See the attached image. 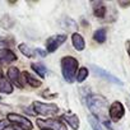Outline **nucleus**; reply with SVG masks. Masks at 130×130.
<instances>
[{
  "instance_id": "f257e3e1",
  "label": "nucleus",
  "mask_w": 130,
  "mask_h": 130,
  "mask_svg": "<svg viewBox=\"0 0 130 130\" xmlns=\"http://www.w3.org/2000/svg\"><path fill=\"white\" fill-rule=\"evenodd\" d=\"M87 106L96 117L105 119V113L107 111V100H106V97L100 96V94H91L87 98Z\"/></svg>"
},
{
  "instance_id": "f03ea898",
  "label": "nucleus",
  "mask_w": 130,
  "mask_h": 130,
  "mask_svg": "<svg viewBox=\"0 0 130 130\" xmlns=\"http://www.w3.org/2000/svg\"><path fill=\"white\" fill-rule=\"evenodd\" d=\"M62 77L68 83H73L78 72V60L73 56H65L61 59Z\"/></svg>"
},
{
  "instance_id": "7ed1b4c3",
  "label": "nucleus",
  "mask_w": 130,
  "mask_h": 130,
  "mask_svg": "<svg viewBox=\"0 0 130 130\" xmlns=\"http://www.w3.org/2000/svg\"><path fill=\"white\" fill-rule=\"evenodd\" d=\"M36 122L41 130H68L65 124L59 119H38Z\"/></svg>"
},
{
  "instance_id": "20e7f679",
  "label": "nucleus",
  "mask_w": 130,
  "mask_h": 130,
  "mask_svg": "<svg viewBox=\"0 0 130 130\" xmlns=\"http://www.w3.org/2000/svg\"><path fill=\"white\" fill-rule=\"evenodd\" d=\"M33 111H35V113H38L41 116H50V115L57 113L59 107L55 103H45V102L35 101L33 102Z\"/></svg>"
},
{
  "instance_id": "39448f33",
  "label": "nucleus",
  "mask_w": 130,
  "mask_h": 130,
  "mask_svg": "<svg viewBox=\"0 0 130 130\" xmlns=\"http://www.w3.org/2000/svg\"><path fill=\"white\" fill-rule=\"evenodd\" d=\"M125 115V107L120 101H115L111 103V106L108 107V116L113 122L120 121Z\"/></svg>"
},
{
  "instance_id": "423d86ee",
  "label": "nucleus",
  "mask_w": 130,
  "mask_h": 130,
  "mask_svg": "<svg viewBox=\"0 0 130 130\" xmlns=\"http://www.w3.org/2000/svg\"><path fill=\"white\" fill-rule=\"evenodd\" d=\"M8 121H10L13 125H17L19 126L22 130H32V124L31 121L22 116V115H18V113H9L8 115Z\"/></svg>"
},
{
  "instance_id": "0eeeda50",
  "label": "nucleus",
  "mask_w": 130,
  "mask_h": 130,
  "mask_svg": "<svg viewBox=\"0 0 130 130\" xmlns=\"http://www.w3.org/2000/svg\"><path fill=\"white\" fill-rule=\"evenodd\" d=\"M67 40V35H55L51 36L47 41H46V48L47 52H55Z\"/></svg>"
},
{
  "instance_id": "6e6552de",
  "label": "nucleus",
  "mask_w": 130,
  "mask_h": 130,
  "mask_svg": "<svg viewBox=\"0 0 130 130\" xmlns=\"http://www.w3.org/2000/svg\"><path fill=\"white\" fill-rule=\"evenodd\" d=\"M92 70H93L98 77H101V78H103V79H106V80H108V82H111V83H115V84H117V86H122V82H121L119 78H116L115 75L110 74L108 72H106L105 69L97 67V65H92Z\"/></svg>"
},
{
  "instance_id": "1a4fd4ad",
  "label": "nucleus",
  "mask_w": 130,
  "mask_h": 130,
  "mask_svg": "<svg viewBox=\"0 0 130 130\" xmlns=\"http://www.w3.org/2000/svg\"><path fill=\"white\" fill-rule=\"evenodd\" d=\"M7 75H8V80L12 83V86L14 84V86L18 87V88H22V87H23V84L21 83V72H19L18 68H15V67L9 68Z\"/></svg>"
},
{
  "instance_id": "9d476101",
  "label": "nucleus",
  "mask_w": 130,
  "mask_h": 130,
  "mask_svg": "<svg viewBox=\"0 0 130 130\" xmlns=\"http://www.w3.org/2000/svg\"><path fill=\"white\" fill-rule=\"evenodd\" d=\"M17 60V55L9 48H0V64L7 65Z\"/></svg>"
},
{
  "instance_id": "9b49d317",
  "label": "nucleus",
  "mask_w": 130,
  "mask_h": 130,
  "mask_svg": "<svg viewBox=\"0 0 130 130\" xmlns=\"http://www.w3.org/2000/svg\"><path fill=\"white\" fill-rule=\"evenodd\" d=\"M62 120L65 122H68V125L73 129V130H78L79 129V117L75 113H64L62 115Z\"/></svg>"
},
{
  "instance_id": "f8f14e48",
  "label": "nucleus",
  "mask_w": 130,
  "mask_h": 130,
  "mask_svg": "<svg viewBox=\"0 0 130 130\" xmlns=\"http://www.w3.org/2000/svg\"><path fill=\"white\" fill-rule=\"evenodd\" d=\"M72 42H73L74 48L78 50V51H83L86 48V41H84L83 36L79 35V33H73L72 35Z\"/></svg>"
},
{
  "instance_id": "ddd939ff",
  "label": "nucleus",
  "mask_w": 130,
  "mask_h": 130,
  "mask_svg": "<svg viewBox=\"0 0 130 130\" xmlns=\"http://www.w3.org/2000/svg\"><path fill=\"white\" fill-rule=\"evenodd\" d=\"M0 92L5 93V94H10L13 92V86L8 80V78H5V77L0 78Z\"/></svg>"
},
{
  "instance_id": "4468645a",
  "label": "nucleus",
  "mask_w": 130,
  "mask_h": 130,
  "mask_svg": "<svg viewBox=\"0 0 130 130\" xmlns=\"http://www.w3.org/2000/svg\"><path fill=\"white\" fill-rule=\"evenodd\" d=\"M93 14L97 18H103L106 14V7L102 2H97L93 4Z\"/></svg>"
},
{
  "instance_id": "2eb2a0df",
  "label": "nucleus",
  "mask_w": 130,
  "mask_h": 130,
  "mask_svg": "<svg viewBox=\"0 0 130 130\" xmlns=\"http://www.w3.org/2000/svg\"><path fill=\"white\" fill-rule=\"evenodd\" d=\"M23 77H24L26 82H27L31 87H33V88H38V87H41V84H42L41 80H38L37 78H35V77H33L32 74H29L28 72H23Z\"/></svg>"
},
{
  "instance_id": "dca6fc26",
  "label": "nucleus",
  "mask_w": 130,
  "mask_h": 130,
  "mask_svg": "<svg viewBox=\"0 0 130 130\" xmlns=\"http://www.w3.org/2000/svg\"><path fill=\"white\" fill-rule=\"evenodd\" d=\"M31 68H32V70L36 72L41 78H43V77L46 75V73H47V68L45 67L43 64H41V62H33V64L31 65Z\"/></svg>"
},
{
  "instance_id": "f3484780",
  "label": "nucleus",
  "mask_w": 130,
  "mask_h": 130,
  "mask_svg": "<svg viewBox=\"0 0 130 130\" xmlns=\"http://www.w3.org/2000/svg\"><path fill=\"white\" fill-rule=\"evenodd\" d=\"M106 37H107V31H106L105 28L97 29V31L94 32V35H93V40H94L96 42H98V43H103V42L106 41Z\"/></svg>"
},
{
  "instance_id": "a211bd4d",
  "label": "nucleus",
  "mask_w": 130,
  "mask_h": 130,
  "mask_svg": "<svg viewBox=\"0 0 130 130\" xmlns=\"http://www.w3.org/2000/svg\"><path fill=\"white\" fill-rule=\"evenodd\" d=\"M18 48H19V51H21L24 56H27V57H33V56H35V51H33L28 45H26V43H21V45L18 46Z\"/></svg>"
},
{
  "instance_id": "6ab92c4d",
  "label": "nucleus",
  "mask_w": 130,
  "mask_h": 130,
  "mask_svg": "<svg viewBox=\"0 0 130 130\" xmlns=\"http://www.w3.org/2000/svg\"><path fill=\"white\" fill-rule=\"evenodd\" d=\"M87 77H88V69L87 68H80L78 72H77V75H75V78H77V80L79 82V83H82V82H84L86 79H87Z\"/></svg>"
},
{
  "instance_id": "aec40b11",
  "label": "nucleus",
  "mask_w": 130,
  "mask_h": 130,
  "mask_svg": "<svg viewBox=\"0 0 130 130\" xmlns=\"http://www.w3.org/2000/svg\"><path fill=\"white\" fill-rule=\"evenodd\" d=\"M88 120H89V124H91V126H92L93 130H103L102 125L100 124V121L96 117H89Z\"/></svg>"
},
{
  "instance_id": "412c9836",
  "label": "nucleus",
  "mask_w": 130,
  "mask_h": 130,
  "mask_svg": "<svg viewBox=\"0 0 130 130\" xmlns=\"http://www.w3.org/2000/svg\"><path fill=\"white\" fill-rule=\"evenodd\" d=\"M7 126H9L8 120H0V130H5Z\"/></svg>"
},
{
  "instance_id": "4be33fe9",
  "label": "nucleus",
  "mask_w": 130,
  "mask_h": 130,
  "mask_svg": "<svg viewBox=\"0 0 130 130\" xmlns=\"http://www.w3.org/2000/svg\"><path fill=\"white\" fill-rule=\"evenodd\" d=\"M36 51H37V54H38L40 56H42V57H43V56H46V52H43V50H41V48H37Z\"/></svg>"
},
{
  "instance_id": "5701e85b",
  "label": "nucleus",
  "mask_w": 130,
  "mask_h": 130,
  "mask_svg": "<svg viewBox=\"0 0 130 130\" xmlns=\"http://www.w3.org/2000/svg\"><path fill=\"white\" fill-rule=\"evenodd\" d=\"M126 50H127V55H129V57H130V41L126 42Z\"/></svg>"
},
{
  "instance_id": "b1692460",
  "label": "nucleus",
  "mask_w": 130,
  "mask_h": 130,
  "mask_svg": "<svg viewBox=\"0 0 130 130\" xmlns=\"http://www.w3.org/2000/svg\"><path fill=\"white\" fill-rule=\"evenodd\" d=\"M119 4H120L121 7H129V5H130V2H129V3H124V2H119Z\"/></svg>"
},
{
  "instance_id": "393cba45",
  "label": "nucleus",
  "mask_w": 130,
  "mask_h": 130,
  "mask_svg": "<svg viewBox=\"0 0 130 130\" xmlns=\"http://www.w3.org/2000/svg\"><path fill=\"white\" fill-rule=\"evenodd\" d=\"M3 77V72H2V68H0V78Z\"/></svg>"
},
{
  "instance_id": "a878e982",
  "label": "nucleus",
  "mask_w": 130,
  "mask_h": 130,
  "mask_svg": "<svg viewBox=\"0 0 130 130\" xmlns=\"http://www.w3.org/2000/svg\"><path fill=\"white\" fill-rule=\"evenodd\" d=\"M0 100H2V98H0Z\"/></svg>"
}]
</instances>
